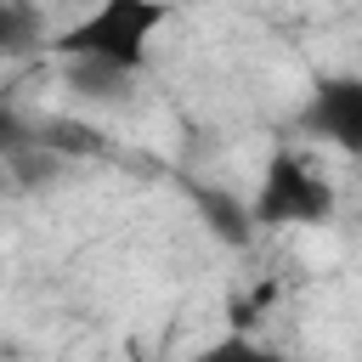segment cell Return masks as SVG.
Returning <instances> with one entry per match:
<instances>
[{
  "instance_id": "cell-4",
  "label": "cell",
  "mask_w": 362,
  "mask_h": 362,
  "mask_svg": "<svg viewBox=\"0 0 362 362\" xmlns=\"http://www.w3.org/2000/svg\"><path fill=\"white\" fill-rule=\"evenodd\" d=\"M187 187V198H192V209L204 215V226H209V238H221L226 249H249L255 243V215H249V204L238 198V192H226V187H215V181H181Z\"/></svg>"
},
{
  "instance_id": "cell-6",
  "label": "cell",
  "mask_w": 362,
  "mask_h": 362,
  "mask_svg": "<svg viewBox=\"0 0 362 362\" xmlns=\"http://www.w3.org/2000/svg\"><path fill=\"white\" fill-rule=\"evenodd\" d=\"M192 362H294V356H283L277 345H260L255 334H238V328H232V334L209 339V345H204Z\"/></svg>"
},
{
  "instance_id": "cell-2",
  "label": "cell",
  "mask_w": 362,
  "mask_h": 362,
  "mask_svg": "<svg viewBox=\"0 0 362 362\" xmlns=\"http://www.w3.org/2000/svg\"><path fill=\"white\" fill-rule=\"evenodd\" d=\"M334 209H339L334 181H322L294 147H277V153L266 158L260 187H255V198H249L255 226H272V232H283V226H328Z\"/></svg>"
},
{
  "instance_id": "cell-1",
  "label": "cell",
  "mask_w": 362,
  "mask_h": 362,
  "mask_svg": "<svg viewBox=\"0 0 362 362\" xmlns=\"http://www.w3.org/2000/svg\"><path fill=\"white\" fill-rule=\"evenodd\" d=\"M164 23H170V0H96L79 23L51 34L45 51H57L62 62H85V68L136 79L147 68Z\"/></svg>"
},
{
  "instance_id": "cell-3",
  "label": "cell",
  "mask_w": 362,
  "mask_h": 362,
  "mask_svg": "<svg viewBox=\"0 0 362 362\" xmlns=\"http://www.w3.org/2000/svg\"><path fill=\"white\" fill-rule=\"evenodd\" d=\"M300 130L317 136L334 153L362 158V74H322L305 90L300 107Z\"/></svg>"
},
{
  "instance_id": "cell-7",
  "label": "cell",
  "mask_w": 362,
  "mask_h": 362,
  "mask_svg": "<svg viewBox=\"0 0 362 362\" xmlns=\"http://www.w3.org/2000/svg\"><path fill=\"white\" fill-rule=\"evenodd\" d=\"M28 141H34L40 153H96V147H102L96 130H90V124H74V119H45Z\"/></svg>"
},
{
  "instance_id": "cell-8",
  "label": "cell",
  "mask_w": 362,
  "mask_h": 362,
  "mask_svg": "<svg viewBox=\"0 0 362 362\" xmlns=\"http://www.w3.org/2000/svg\"><path fill=\"white\" fill-rule=\"evenodd\" d=\"M23 147V124H17V113H11V102L0 96V158H11Z\"/></svg>"
},
{
  "instance_id": "cell-5",
  "label": "cell",
  "mask_w": 362,
  "mask_h": 362,
  "mask_svg": "<svg viewBox=\"0 0 362 362\" xmlns=\"http://www.w3.org/2000/svg\"><path fill=\"white\" fill-rule=\"evenodd\" d=\"M45 45V17L34 0H0V62Z\"/></svg>"
}]
</instances>
